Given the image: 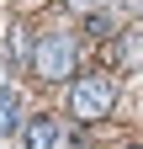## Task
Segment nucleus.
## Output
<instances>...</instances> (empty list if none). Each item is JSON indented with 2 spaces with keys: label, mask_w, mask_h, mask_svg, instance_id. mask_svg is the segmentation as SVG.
Instances as JSON below:
<instances>
[{
  "label": "nucleus",
  "mask_w": 143,
  "mask_h": 149,
  "mask_svg": "<svg viewBox=\"0 0 143 149\" xmlns=\"http://www.w3.org/2000/svg\"><path fill=\"white\" fill-rule=\"evenodd\" d=\"M117 101V85L106 80V74H80L74 85H69V112H74L80 123H101L106 112Z\"/></svg>",
  "instance_id": "1"
},
{
  "label": "nucleus",
  "mask_w": 143,
  "mask_h": 149,
  "mask_svg": "<svg viewBox=\"0 0 143 149\" xmlns=\"http://www.w3.org/2000/svg\"><path fill=\"white\" fill-rule=\"evenodd\" d=\"M21 123V91H0V133H16Z\"/></svg>",
  "instance_id": "4"
},
{
  "label": "nucleus",
  "mask_w": 143,
  "mask_h": 149,
  "mask_svg": "<svg viewBox=\"0 0 143 149\" xmlns=\"http://www.w3.org/2000/svg\"><path fill=\"white\" fill-rule=\"evenodd\" d=\"M27 149H58L64 144V123L58 117H32V128H27Z\"/></svg>",
  "instance_id": "3"
},
{
  "label": "nucleus",
  "mask_w": 143,
  "mask_h": 149,
  "mask_svg": "<svg viewBox=\"0 0 143 149\" xmlns=\"http://www.w3.org/2000/svg\"><path fill=\"white\" fill-rule=\"evenodd\" d=\"M32 64H37L43 80H69L74 74V32H48L32 48Z\"/></svg>",
  "instance_id": "2"
},
{
  "label": "nucleus",
  "mask_w": 143,
  "mask_h": 149,
  "mask_svg": "<svg viewBox=\"0 0 143 149\" xmlns=\"http://www.w3.org/2000/svg\"><path fill=\"white\" fill-rule=\"evenodd\" d=\"M127 6H133V11H143V0H127Z\"/></svg>",
  "instance_id": "7"
},
{
  "label": "nucleus",
  "mask_w": 143,
  "mask_h": 149,
  "mask_svg": "<svg viewBox=\"0 0 143 149\" xmlns=\"http://www.w3.org/2000/svg\"><path fill=\"white\" fill-rule=\"evenodd\" d=\"M11 48L21 53V59H27V53H32V43H27V27H16V37H11Z\"/></svg>",
  "instance_id": "5"
},
{
  "label": "nucleus",
  "mask_w": 143,
  "mask_h": 149,
  "mask_svg": "<svg viewBox=\"0 0 143 149\" xmlns=\"http://www.w3.org/2000/svg\"><path fill=\"white\" fill-rule=\"evenodd\" d=\"M101 6H106V0H69V11H90V16H96Z\"/></svg>",
  "instance_id": "6"
}]
</instances>
